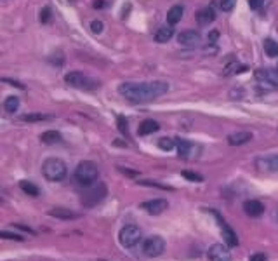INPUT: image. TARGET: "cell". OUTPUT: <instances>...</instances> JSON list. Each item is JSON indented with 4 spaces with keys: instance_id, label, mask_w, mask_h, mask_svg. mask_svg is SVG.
<instances>
[{
    "instance_id": "17",
    "label": "cell",
    "mask_w": 278,
    "mask_h": 261,
    "mask_svg": "<svg viewBox=\"0 0 278 261\" xmlns=\"http://www.w3.org/2000/svg\"><path fill=\"white\" fill-rule=\"evenodd\" d=\"M252 139V132H247V130H240V132H233V134L228 136V143L231 146H238V145H245Z\"/></svg>"
},
{
    "instance_id": "37",
    "label": "cell",
    "mask_w": 278,
    "mask_h": 261,
    "mask_svg": "<svg viewBox=\"0 0 278 261\" xmlns=\"http://www.w3.org/2000/svg\"><path fill=\"white\" fill-rule=\"evenodd\" d=\"M94 7L98 9V7H105V2H103V0H96L94 2Z\"/></svg>"
},
{
    "instance_id": "9",
    "label": "cell",
    "mask_w": 278,
    "mask_h": 261,
    "mask_svg": "<svg viewBox=\"0 0 278 261\" xmlns=\"http://www.w3.org/2000/svg\"><path fill=\"white\" fill-rule=\"evenodd\" d=\"M256 166L263 173H278V153L264 155L256 160Z\"/></svg>"
},
{
    "instance_id": "29",
    "label": "cell",
    "mask_w": 278,
    "mask_h": 261,
    "mask_svg": "<svg viewBox=\"0 0 278 261\" xmlns=\"http://www.w3.org/2000/svg\"><path fill=\"white\" fill-rule=\"evenodd\" d=\"M183 176L186 179H190V181H197V183H200L202 181V176H200V174H197V173H190V171H184L183 173Z\"/></svg>"
},
{
    "instance_id": "21",
    "label": "cell",
    "mask_w": 278,
    "mask_h": 261,
    "mask_svg": "<svg viewBox=\"0 0 278 261\" xmlns=\"http://www.w3.org/2000/svg\"><path fill=\"white\" fill-rule=\"evenodd\" d=\"M40 139H42V143H45V145H54V143L63 141V136L59 134L58 130H45V132L40 134Z\"/></svg>"
},
{
    "instance_id": "26",
    "label": "cell",
    "mask_w": 278,
    "mask_h": 261,
    "mask_svg": "<svg viewBox=\"0 0 278 261\" xmlns=\"http://www.w3.org/2000/svg\"><path fill=\"white\" fill-rule=\"evenodd\" d=\"M19 188H21L25 193H28V195L39 197V188H37V186L33 185V183H30V181H21V183H19Z\"/></svg>"
},
{
    "instance_id": "2",
    "label": "cell",
    "mask_w": 278,
    "mask_h": 261,
    "mask_svg": "<svg viewBox=\"0 0 278 261\" xmlns=\"http://www.w3.org/2000/svg\"><path fill=\"white\" fill-rule=\"evenodd\" d=\"M42 174L47 181L58 183L66 178L68 169H66V164L63 162L61 159H58V157H51V159H47L42 164Z\"/></svg>"
},
{
    "instance_id": "24",
    "label": "cell",
    "mask_w": 278,
    "mask_h": 261,
    "mask_svg": "<svg viewBox=\"0 0 278 261\" xmlns=\"http://www.w3.org/2000/svg\"><path fill=\"white\" fill-rule=\"evenodd\" d=\"M49 214H51V216H56V218H65V219L77 218L75 213H72L70 209H65V207H54L52 211H49Z\"/></svg>"
},
{
    "instance_id": "30",
    "label": "cell",
    "mask_w": 278,
    "mask_h": 261,
    "mask_svg": "<svg viewBox=\"0 0 278 261\" xmlns=\"http://www.w3.org/2000/svg\"><path fill=\"white\" fill-rule=\"evenodd\" d=\"M237 0H221V9H223L224 12H230L231 9L235 7Z\"/></svg>"
},
{
    "instance_id": "25",
    "label": "cell",
    "mask_w": 278,
    "mask_h": 261,
    "mask_svg": "<svg viewBox=\"0 0 278 261\" xmlns=\"http://www.w3.org/2000/svg\"><path fill=\"white\" fill-rule=\"evenodd\" d=\"M247 66L245 65H240V63H231V65H228L226 68H224V75H235V73H240V72H245Z\"/></svg>"
},
{
    "instance_id": "36",
    "label": "cell",
    "mask_w": 278,
    "mask_h": 261,
    "mask_svg": "<svg viewBox=\"0 0 278 261\" xmlns=\"http://www.w3.org/2000/svg\"><path fill=\"white\" fill-rule=\"evenodd\" d=\"M261 4H263V0H249V5L252 9H259Z\"/></svg>"
},
{
    "instance_id": "27",
    "label": "cell",
    "mask_w": 278,
    "mask_h": 261,
    "mask_svg": "<svg viewBox=\"0 0 278 261\" xmlns=\"http://www.w3.org/2000/svg\"><path fill=\"white\" fill-rule=\"evenodd\" d=\"M159 146L162 150H172V148H176V139H172V138H160L159 139Z\"/></svg>"
},
{
    "instance_id": "6",
    "label": "cell",
    "mask_w": 278,
    "mask_h": 261,
    "mask_svg": "<svg viewBox=\"0 0 278 261\" xmlns=\"http://www.w3.org/2000/svg\"><path fill=\"white\" fill-rule=\"evenodd\" d=\"M165 251V240L159 235L148 237V239L143 242V253L148 258H157Z\"/></svg>"
},
{
    "instance_id": "23",
    "label": "cell",
    "mask_w": 278,
    "mask_h": 261,
    "mask_svg": "<svg viewBox=\"0 0 278 261\" xmlns=\"http://www.w3.org/2000/svg\"><path fill=\"white\" fill-rule=\"evenodd\" d=\"M4 110L7 113H16L19 110V98L18 96H9L4 101Z\"/></svg>"
},
{
    "instance_id": "33",
    "label": "cell",
    "mask_w": 278,
    "mask_h": 261,
    "mask_svg": "<svg viewBox=\"0 0 278 261\" xmlns=\"http://www.w3.org/2000/svg\"><path fill=\"white\" fill-rule=\"evenodd\" d=\"M49 18H51V11H49L47 7L42 9V12H40V21H42V23H47Z\"/></svg>"
},
{
    "instance_id": "38",
    "label": "cell",
    "mask_w": 278,
    "mask_h": 261,
    "mask_svg": "<svg viewBox=\"0 0 278 261\" xmlns=\"http://www.w3.org/2000/svg\"><path fill=\"white\" fill-rule=\"evenodd\" d=\"M216 39H217V32H212V33L209 35V42H214Z\"/></svg>"
},
{
    "instance_id": "11",
    "label": "cell",
    "mask_w": 278,
    "mask_h": 261,
    "mask_svg": "<svg viewBox=\"0 0 278 261\" xmlns=\"http://www.w3.org/2000/svg\"><path fill=\"white\" fill-rule=\"evenodd\" d=\"M207 256H209V261H231L233 260L231 253L228 251V247L223 246V244H214L209 249Z\"/></svg>"
},
{
    "instance_id": "5",
    "label": "cell",
    "mask_w": 278,
    "mask_h": 261,
    "mask_svg": "<svg viewBox=\"0 0 278 261\" xmlns=\"http://www.w3.org/2000/svg\"><path fill=\"white\" fill-rule=\"evenodd\" d=\"M119 240H120V244H122L123 247H127V249H132V247H136L137 244L141 242V230L137 228L136 225L123 226V228L120 230V233H119Z\"/></svg>"
},
{
    "instance_id": "19",
    "label": "cell",
    "mask_w": 278,
    "mask_h": 261,
    "mask_svg": "<svg viewBox=\"0 0 278 261\" xmlns=\"http://www.w3.org/2000/svg\"><path fill=\"white\" fill-rule=\"evenodd\" d=\"M183 12H184L183 5H172V7L169 9V12H167V23H169L170 26L177 25V23L183 19Z\"/></svg>"
},
{
    "instance_id": "13",
    "label": "cell",
    "mask_w": 278,
    "mask_h": 261,
    "mask_svg": "<svg viewBox=\"0 0 278 261\" xmlns=\"http://www.w3.org/2000/svg\"><path fill=\"white\" fill-rule=\"evenodd\" d=\"M214 214H216L217 221H219V228H221V232H223V237H224V240H226L228 246H230V247L238 246V237H237V233L233 232L230 226H228V223L224 221V219L219 216V214H217V213H214Z\"/></svg>"
},
{
    "instance_id": "31",
    "label": "cell",
    "mask_w": 278,
    "mask_h": 261,
    "mask_svg": "<svg viewBox=\"0 0 278 261\" xmlns=\"http://www.w3.org/2000/svg\"><path fill=\"white\" fill-rule=\"evenodd\" d=\"M25 122H37V120H47V115H23L21 117Z\"/></svg>"
},
{
    "instance_id": "39",
    "label": "cell",
    "mask_w": 278,
    "mask_h": 261,
    "mask_svg": "<svg viewBox=\"0 0 278 261\" xmlns=\"http://www.w3.org/2000/svg\"><path fill=\"white\" fill-rule=\"evenodd\" d=\"M277 72H278V65H277Z\"/></svg>"
},
{
    "instance_id": "4",
    "label": "cell",
    "mask_w": 278,
    "mask_h": 261,
    "mask_svg": "<svg viewBox=\"0 0 278 261\" xmlns=\"http://www.w3.org/2000/svg\"><path fill=\"white\" fill-rule=\"evenodd\" d=\"M65 82L72 87H77V89H82V91H92L96 87H99V82L90 77L83 75V73L79 72H70L65 75Z\"/></svg>"
},
{
    "instance_id": "14",
    "label": "cell",
    "mask_w": 278,
    "mask_h": 261,
    "mask_svg": "<svg viewBox=\"0 0 278 261\" xmlns=\"http://www.w3.org/2000/svg\"><path fill=\"white\" fill-rule=\"evenodd\" d=\"M176 148H177V152H179L181 159H192L197 146L193 145V143L186 141V139H176Z\"/></svg>"
},
{
    "instance_id": "8",
    "label": "cell",
    "mask_w": 278,
    "mask_h": 261,
    "mask_svg": "<svg viewBox=\"0 0 278 261\" xmlns=\"http://www.w3.org/2000/svg\"><path fill=\"white\" fill-rule=\"evenodd\" d=\"M256 80L261 84H266L270 87H278V72L277 70H270V68H259L256 70Z\"/></svg>"
},
{
    "instance_id": "22",
    "label": "cell",
    "mask_w": 278,
    "mask_h": 261,
    "mask_svg": "<svg viewBox=\"0 0 278 261\" xmlns=\"http://www.w3.org/2000/svg\"><path fill=\"white\" fill-rule=\"evenodd\" d=\"M264 52L270 58H278V42H275L273 39H266L264 40Z\"/></svg>"
},
{
    "instance_id": "16",
    "label": "cell",
    "mask_w": 278,
    "mask_h": 261,
    "mask_svg": "<svg viewBox=\"0 0 278 261\" xmlns=\"http://www.w3.org/2000/svg\"><path fill=\"white\" fill-rule=\"evenodd\" d=\"M214 19H216V11L212 7L200 9L199 14H197V23L200 26H209L210 23H214Z\"/></svg>"
},
{
    "instance_id": "1",
    "label": "cell",
    "mask_w": 278,
    "mask_h": 261,
    "mask_svg": "<svg viewBox=\"0 0 278 261\" xmlns=\"http://www.w3.org/2000/svg\"><path fill=\"white\" fill-rule=\"evenodd\" d=\"M169 91V84L163 80L153 82H123L119 86V94L132 103H148Z\"/></svg>"
},
{
    "instance_id": "3",
    "label": "cell",
    "mask_w": 278,
    "mask_h": 261,
    "mask_svg": "<svg viewBox=\"0 0 278 261\" xmlns=\"http://www.w3.org/2000/svg\"><path fill=\"white\" fill-rule=\"evenodd\" d=\"M98 176H99L98 166H96L94 162H90V160H83V162H80L75 169V179L82 186L94 185Z\"/></svg>"
},
{
    "instance_id": "7",
    "label": "cell",
    "mask_w": 278,
    "mask_h": 261,
    "mask_svg": "<svg viewBox=\"0 0 278 261\" xmlns=\"http://www.w3.org/2000/svg\"><path fill=\"white\" fill-rule=\"evenodd\" d=\"M106 197V186L103 183H98V185H90L89 192L83 193L82 197V204L87 207H92L96 206L98 202H101L103 199Z\"/></svg>"
},
{
    "instance_id": "20",
    "label": "cell",
    "mask_w": 278,
    "mask_h": 261,
    "mask_svg": "<svg viewBox=\"0 0 278 261\" xmlns=\"http://www.w3.org/2000/svg\"><path fill=\"white\" fill-rule=\"evenodd\" d=\"M172 37H174V28L170 25L169 26H160V28L157 30V33H155V40H157V42H160V44L169 42Z\"/></svg>"
},
{
    "instance_id": "10",
    "label": "cell",
    "mask_w": 278,
    "mask_h": 261,
    "mask_svg": "<svg viewBox=\"0 0 278 261\" xmlns=\"http://www.w3.org/2000/svg\"><path fill=\"white\" fill-rule=\"evenodd\" d=\"M141 207L146 211L148 214H153V216H159L163 211L169 207V202L165 199H153V200H146V202L141 204Z\"/></svg>"
},
{
    "instance_id": "35",
    "label": "cell",
    "mask_w": 278,
    "mask_h": 261,
    "mask_svg": "<svg viewBox=\"0 0 278 261\" xmlns=\"http://www.w3.org/2000/svg\"><path fill=\"white\" fill-rule=\"evenodd\" d=\"M249 261H268V258L264 256V254H252V256H250V260Z\"/></svg>"
},
{
    "instance_id": "18",
    "label": "cell",
    "mask_w": 278,
    "mask_h": 261,
    "mask_svg": "<svg viewBox=\"0 0 278 261\" xmlns=\"http://www.w3.org/2000/svg\"><path fill=\"white\" fill-rule=\"evenodd\" d=\"M160 129L159 122L157 120H145V122H141V126H139V129H137V134L139 136H148V134H153V132H157V130Z\"/></svg>"
},
{
    "instance_id": "28",
    "label": "cell",
    "mask_w": 278,
    "mask_h": 261,
    "mask_svg": "<svg viewBox=\"0 0 278 261\" xmlns=\"http://www.w3.org/2000/svg\"><path fill=\"white\" fill-rule=\"evenodd\" d=\"M117 124H119V130L122 132L123 136H129V127H127V119L123 115H119L117 117Z\"/></svg>"
},
{
    "instance_id": "15",
    "label": "cell",
    "mask_w": 278,
    "mask_h": 261,
    "mask_svg": "<svg viewBox=\"0 0 278 261\" xmlns=\"http://www.w3.org/2000/svg\"><path fill=\"white\" fill-rule=\"evenodd\" d=\"M243 211H245L247 216L250 218H259L264 213V206L259 200H245L243 202Z\"/></svg>"
},
{
    "instance_id": "34",
    "label": "cell",
    "mask_w": 278,
    "mask_h": 261,
    "mask_svg": "<svg viewBox=\"0 0 278 261\" xmlns=\"http://www.w3.org/2000/svg\"><path fill=\"white\" fill-rule=\"evenodd\" d=\"M0 235L4 237V239H14V240H19V242H21V240H23V237H21V235H16V233L2 232V233H0Z\"/></svg>"
},
{
    "instance_id": "12",
    "label": "cell",
    "mask_w": 278,
    "mask_h": 261,
    "mask_svg": "<svg viewBox=\"0 0 278 261\" xmlns=\"http://www.w3.org/2000/svg\"><path fill=\"white\" fill-rule=\"evenodd\" d=\"M200 40H202V35L195 30H186V32H181L177 35V42L184 47H195Z\"/></svg>"
},
{
    "instance_id": "32",
    "label": "cell",
    "mask_w": 278,
    "mask_h": 261,
    "mask_svg": "<svg viewBox=\"0 0 278 261\" xmlns=\"http://www.w3.org/2000/svg\"><path fill=\"white\" fill-rule=\"evenodd\" d=\"M103 28H105L103 21H92L90 23V30H92V33H101Z\"/></svg>"
}]
</instances>
